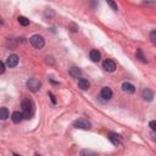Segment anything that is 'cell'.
Segmentation results:
<instances>
[{
	"label": "cell",
	"mask_w": 156,
	"mask_h": 156,
	"mask_svg": "<svg viewBox=\"0 0 156 156\" xmlns=\"http://www.w3.org/2000/svg\"><path fill=\"white\" fill-rule=\"evenodd\" d=\"M33 113V104L30 100L24 99L22 101V115L24 118H29Z\"/></svg>",
	"instance_id": "6da1fadb"
},
{
	"label": "cell",
	"mask_w": 156,
	"mask_h": 156,
	"mask_svg": "<svg viewBox=\"0 0 156 156\" xmlns=\"http://www.w3.org/2000/svg\"><path fill=\"white\" fill-rule=\"evenodd\" d=\"M29 40H30V44H32L36 49H42V48L45 45V40H44V38H43L42 36H39V34H34V36H32Z\"/></svg>",
	"instance_id": "7a4b0ae2"
},
{
	"label": "cell",
	"mask_w": 156,
	"mask_h": 156,
	"mask_svg": "<svg viewBox=\"0 0 156 156\" xmlns=\"http://www.w3.org/2000/svg\"><path fill=\"white\" fill-rule=\"evenodd\" d=\"M27 87H28L29 90H32V91H38L40 89V87H42V83L36 78H29L27 81Z\"/></svg>",
	"instance_id": "3957f363"
},
{
	"label": "cell",
	"mask_w": 156,
	"mask_h": 156,
	"mask_svg": "<svg viewBox=\"0 0 156 156\" xmlns=\"http://www.w3.org/2000/svg\"><path fill=\"white\" fill-rule=\"evenodd\" d=\"M73 126L76 128H81V129H89L91 127V124L87 119H77L73 122Z\"/></svg>",
	"instance_id": "277c9868"
},
{
	"label": "cell",
	"mask_w": 156,
	"mask_h": 156,
	"mask_svg": "<svg viewBox=\"0 0 156 156\" xmlns=\"http://www.w3.org/2000/svg\"><path fill=\"white\" fill-rule=\"evenodd\" d=\"M103 67H104V70L107 71V72H113V71L116 70V64H115L113 60L107 59V60H105V61L103 62Z\"/></svg>",
	"instance_id": "5b68a950"
},
{
	"label": "cell",
	"mask_w": 156,
	"mask_h": 156,
	"mask_svg": "<svg viewBox=\"0 0 156 156\" xmlns=\"http://www.w3.org/2000/svg\"><path fill=\"white\" fill-rule=\"evenodd\" d=\"M6 65H8L10 68L16 67V66L18 65V56H17L16 54L10 55V56L8 57V60H6Z\"/></svg>",
	"instance_id": "8992f818"
},
{
	"label": "cell",
	"mask_w": 156,
	"mask_h": 156,
	"mask_svg": "<svg viewBox=\"0 0 156 156\" xmlns=\"http://www.w3.org/2000/svg\"><path fill=\"white\" fill-rule=\"evenodd\" d=\"M122 90L124 93H127V94H133V93L135 91V87L129 82H124L122 84Z\"/></svg>",
	"instance_id": "52a82bcc"
},
{
	"label": "cell",
	"mask_w": 156,
	"mask_h": 156,
	"mask_svg": "<svg viewBox=\"0 0 156 156\" xmlns=\"http://www.w3.org/2000/svg\"><path fill=\"white\" fill-rule=\"evenodd\" d=\"M100 95L104 100H110L112 98V90L109 88V87H104L101 89V93H100Z\"/></svg>",
	"instance_id": "ba28073f"
},
{
	"label": "cell",
	"mask_w": 156,
	"mask_h": 156,
	"mask_svg": "<svg viewBox=\"0 0 156 156\" xmlns=\"http://www.w3.org/2000/svg\"><path fill=\"white\" fill-rule=\"evenodd\" d=\"M142 95H143L144 100H146V101H152V99H154V93L150 89H144Z\"/></svg>",
	"instance_id": "9c48e42d"
},
{
	"label": "cell",
	"mask_w": 156,
	"mask_h": 156,
	"mask_svg": "<svg viewBox=\"0 0 156 156\" xmlns=\"http://www.w3.org/2000/svg\"><path fill=\"white\" fill-rule=\"evenodd\" d=\"M89 56H90V60L94 61V62H99L100 59H101V54L98 50H91L90 54H89Z\"/></svg>",
	"instance_id": "30bf717a"
},
{
	"label": "cell",
	"mask_w": 156,
	"mask_h": 156,
	"mask_svg": "<svg viewBox=\"0 0 156 156\" xmlns=\"http://www.w3.org/2000/svg\"><path fill=\"white\" fill-rule=\"evenodd\" d=\"M78 87L82 89V90H88L89 87H90V83L88 79H84V78H81L78 81Z\"/></svg>",
	"instance_id": "8fae6325"
},
{
	"label": "cell",
	"mask_w": 156,
	"mask_h": 156,
	"mask_svg": "<svg viewBox=\"0 0 156 156\" xmlns=\"http://www.w3.org/2000/svg\"><path fill=\"white\" fill-rule=\"evenodd\" d=\"M11 118H12V121H14L15 123H20V122L23 119V115H22V112H20V111H15V112L12 113Z\"/></svg>",
	"instance_id": "7c38bea8"
},
{
	"label": "cell",
	"mask_w": 156,
	"mask_h": 156,
	"mask_svg": "<svg viewBox=\"0 0 156 156\" xmlns=\"http://www.w3.org/2000/svg\"><path fill=\"white\" fill-rule=\"evenodd\" d=\"M109 139L112 142V144H113V145H119V144H121L118 135H117V134H115V133H110V134H109Z\"/></svg>",
	"instance_id": "4fadbf2b"
},
{
	"label": "cell",
	"mask_w": 156,
	"mask_h": 156,
	"mask_svg": "<svg viewBox=\"0 0 156 156\" xmlns=\"http://www.w3.org/2000/svg\"><path fill=\"white\" fill-rule=\"evenodd\" d=\"M70 75L73 78H79L81 77V70L77 68V67H72V68H70Z\"/></svg>",
	"instance_id": "5bb4252c"
},
{
	"label": "cell",
	"mask_w": 156,
	"mask_h": 156,
	"mask_svg": "<svg viewBox=\"0 0 156 156\" xmlns=\"http://www.w3.org/2000/svg\"><path fill=\"white\" fill-rule=\"evenodd\" d=\"M79 156H99L97 152L91 151V150H88V149H84L79 152Z\"/></svg>",
	"instance_id": "9a60e30c"
},
{
	"label": "cell",
	"mask_w": 156,
	"mask_h": 156,
	"mask_svg": "<svg viewBox=\"0 0 156 156\" xmlns=\"http://www.w3.org/2000/svg\"><path fill=\"white\" fill-rule=\"evenodd\" d=\"M9 117V110L6 107H0V119H6Z\"/></svg>",
	"instance_id": "2e32d148"
},
{
	"label": "cell",
	"mask_w": 156,
	"mask_h": 156,
	"mask_svg": "<svg viewBox=\"0 0 156 156\" xmlns=\"http://www.w3.org/2000/svg\"><path fill=\"white\" fill-rule=\"evenodd\" d=\"M18 23L21 24V26H28L29 24V20L27 18V17H24V16H20L18 17Z\"/></svg>",
	"instance_id": "e0dca14e"
},
{
	"label": "cell",
	"mask_w": 156,
	"mask_h": 156,
	"mask_svg": "<svg viewBox=\"0 0 156 156\" xmlns=\"http://www.w3.org/2000/svg\"><path fill=\"white\" fill-rule=\"evenodd\" d=\"M137 56L140 59V61H142V62H146V59H145V56L143 55V53H142V50H140V49H138V50H137Z\"/></svg>",
	"instance_id": "ac0fdd59"
},
{
	"label": "cell",
	"mask_w": 156,
	"mask_h": 156,
	"mask_svg": "<svg viewBox=\"0 0 156 156\" xmlns=\"http://www.w3.org/2000/svg\"><path fill=\"white\" fill-rule=\"evenodd\" d=\"M150 39H151V43H152V44H156V30H151Z\"/></svg>",
	"instance_id": "d6986e66"
},
{
	"label": "cell",
	"mask_w": 156,
	"mask_h": 156,
	"mask_svg": "<svg viewBox=\"0 0 156 156\" xmlns=\"http://www.w3.org/2000/svg\"><path fill=\"white\" fill-rule=\"evenodd\" d=\"M5 72V65L3 61H0V75H3Z\"/></svg>",
	"instance_id": "ffe728a7"
},
{
	"label": "cell",
	"mask_w": 156,
	"mask_h": 156,
	"mask_svg": "<svg viewBox=\"0 0 156 156\" xmlns=\"http://www.w3.org/2000/svg\"><path fill=\"white\" fill-rule=\"evenodd\" d=\"M107 4H109V5H110L115 11H117V5H116L113 2H110V0H107Z\"/></svg>",
	"instance_id": "44dd1931"
},
{
	"label": "cell",
	"mask_w": 156,
	"mask_h": 156,
	"mask_svg": "<svg viewBox=\"0 0 156 156\" xmlns=\"http://www.w3.org/2000/svg\"><path fill=\"white\" fill-rule=\"evenodd\" d=\"M149 126H150V128H151L152 131H155V129H156V122H155V121H150Z\"/></svg>",
	"instance_id": "7402d4cb"
},
{
	"label": "cell",
	"mask_w": 156,
	"mask_h": 156,
	"mask_svg": "<svg viewBox=\"0 0 156 156\" xmlns=\"http://www.w3.org/2000/svg\"><path fill=\"white\" fill-rule=\"evenodd\" d=\"M49 97H50V99H51V103L55 105L56 104V99H55V95L53 94V93H49Z\"/></svg>",
	"instance_id": "603a6c76"
},
{
	"label": "cell",
	"mask_w": 156,
	"mask_h": 156,
	"mask_svg": "<svg viewBox=\"0 0 156 156\" xmlns=\"http://www.w3.org/2000/svg\"><path fill=\"white\" fill-rule=\"evenodd\" d=\"M14 156H21V155H18V154H15V155H14Z\"/></svg>",
	"instance_id": "cb8c5ba5"
},
{
	"label": "cell",
	"mask_w": 156,
	"mask_h": 156,
	"mask_svg": "<svg viewBox=\"0 0 156 156\" xmlns=\"http://www.w3.org/2000/svg\"><path fill=\"white\" fill-rule=\"evenodd\" d=\"M34 156H40V155H39V154H36V155H34Z\"/></svg>",
	"instance_id": "d4e9b609"
},
{
	"label": "cell",
	"mask_w": 156,
	"mask_h": 156,
	"mask_svg": "<svg viewBox=\"0 0 156 156\" xmlns=\"http://www.w3.org/2000/svg\"><path fill=\"white\" fill-rule=\"evenodd\" d=\"M2 23H3V22H2V20H0V26H2Z\"/></svg>",
	"instance_id": "484cf974"
}]
</instances>
